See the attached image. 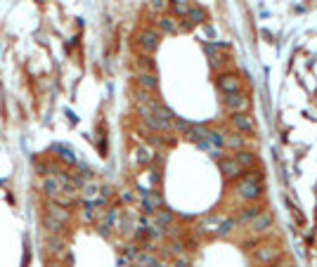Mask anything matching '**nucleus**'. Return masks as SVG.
Masks as SVG:
<instances>
[{"label":"nucleus","instance_id":"32","mask_svg":"<svg viewBox=\"0 0 317 267\" xmlns=\"http://www.w3.org/2000/svg\"><path fill=\"white\" fill-rule=\"evenodd\" d=\"M166 253H170V255L180 258V255H185V246L180 244V241H170V244L166 246Z\"/></svg>","mask_w":317,"mask_h":267},{"label":"nucleus","instance_id":"12","mask_svg":"<svg viewBox=\"0 0 317 267\" xmlns=\"http://www.w3.org/2000/svg\"><path fill=\"white\" fill-rule=\"evenodd\" d=\"M38 189L45 194L47 199H54L59 192H62V185L54 180L52 175H45V177H40V182H38Z\"/></svg>","mask_w":317,"mask_h":267},{"label":"nucleus","instance_id":"27","mask_svg":"<svg viewBox=\"0 0 317 267\" xmlns=\"http://www.w3.org/2000/svg\"><path fill=\"white\" fill-rule=\"evenodd\" d=\"M43 227L47 229V234H62V232H64V227H67V225H62V222L52 220L50 215H43Z\"/></svg>","mask_w":317,"mask_h":267},{"label":"nucleus","instance_id":"7","mask_svg":"<svg viewBox=\"0 0 317 267\" xmlns=\"http://www.w3.org/2000/svg\"><path fill=\"white\" fill-rule=\"evenodd\" d=\"M230 123H232V128L239 135H248L256 130L253 118L248 116V114H230Z\"/></svg>","mask_w":317,"mask_h":267},{"label":"nucleus","instance_id":"18","mask_svg":"<svg viewBox=\"0 0 317 267\" xmlns=\"http://www.w3.org/2000/svg\"><path fill=\"white\" fill-rule=\"evenodd\" d=\"M261 211H263V208H261L258 204H248V206H244V208L239 211V215H237V222H241V225H248V222L253 220V218H256V215H258Z\"/></svg>","mask_w":317,"mask_h":267},{"label":"nucleus","instance_id":"5","mask_svg":"<svg viewBox=\"0 0 317 267\" xmlns=\"http://www.w3.org/2000/svg\"><path fill=\"white\" fill-rule=\"evenodd\" d=\"M218 87L223 95H232V93H239L241 90V78L234 73V71H223L218 76Z\"/></svg>","mask_w":317,"mask_h":267},{"label":"nucleus","instance_id":"34","mask_svg":"<svg viewBox=\"0 0 317 267\" xmlns=\"http://www.w3.org/2000/svg\"><path fill=\"white\" fill-rule=\"evenodd\" d=\"M140 253V248L135 244H131V246H125V251H123V258L128 260V262H133V260H135V255H138Z\"/></svg>","mask_w":317,"mask_h":267},{"label":"nucleus","instance_id":"31","mask_svg":"<svg viewBox=\"0 0 317 267\" xmlns=\"http://www.w3.org/2000/svg\"><path fill=\"white\" fill-rule=\"evenodd\" d=\"M206 142H209L213 149H220V147H223V133H218V130H206Z\"/></svg>","mask_w":317,"mask_h":267},{"label":"nucleus","instance_id":"20","mask_svg":"<svg viewBox=\"0 0 317 267\" xmlns=\"http://www.w3.org/2000/svg\"><path fill=\"white\" fill-rule=\"evenodd\" d=\"M185 19H187V22H185V26H182V29H192V26H197V24L206 22V12H204L201 8H194V5H192V10L187 12Z\"/></svg>","mask_w":317,"mask_h":267},{"label":"nucleus","instance_id":"17","mask_svg":"<svg viewBox=\"0 0 317 267\" xmlns=\"http://www.w3.org/2000/svg\"><path fill=\"white\" fill-rule=\"evenodd\" d=\"M168 10H170V17H187V12L192 10V3L189 0H170L168 3Z\"/></svg>","mask_w":317,"mask_h":267},{"label":"nucleus","instance_id":"25","mask_svg":"<svg viewBox=\"0 0 317 267\" xmlns=\"http://www.w3.org/2000/svg\"><path fill=\"white\" fill-rule=\"evenodd\" d=\"M154 262H156V258L152 255V251H140L138 255H135V260H133L135 267H152Z\"/></svg>","mask_w":317,"mask_h":267},{"label":"nucleus","instance_id":"3","mask_svg":"<svg viewBox=\"0 0 317 267\" xmlns=\"http://www.w3.org/2000/svg\"><path fill=\"white\" fill-rule=\"evenodd\" d=\"M159 43H161V33L156 29H140L135 33V45H138V50L142 55H152L159 47Z\"/></svg>","mask_w":317,"mask_h":267},{"label":"nucleus","instance_id":"30","mask_svg":"<svg viewBox=\"0 0 317 267\" xmlns=\"http://www.w3.org/2000/svg\"><path fill=\"white\" fill-rule=\"evenodd\" d=\"M189 126H192V123L180 116H173V121H170V130H175V133H180V135H185L187 130H189Z\"/></svg>","mask_w":317,"mask_h":267},{"label":"nucleus","instance_id":"38","mask_svg":"<svg viewBox=\"0 0 317 267\" xmlns=\"http://www.w3.org/2000/svg\"><path fill=\"white\" fill-rule=\"evenodd\" d=\"M152 267H170V265H166V262H159V260H156V262H154Z\"/></svg>","mask_w":317,"mask_h":267},{"label":"nucleus","instance_id":"33","mask_svg":"<svg viewBox=\"0 0 317 267\" xmlns=\"http://www.w3.org/2000/svg\"><path fill=\"white\" fill-rule=\"evenodd\" d=\"M133 100H135V104H145V102H149L152 97H149V93H145V90L135 87V90H133Z\"/></svg>","mask_w":317,"mask_h":267},{"label":"nucleus","instance_id":"37","mask_svg":"<svg viewBox=\"0 0 317 267\" xmlns=\"http://www.w3.org/2000/svg\"><path fill=\"white\" fill-rule=\"evenodd\" d=\"M170 267H189V260H187L185 255H180V258H175V262Z\"/></svg>","mask_w":317,"mask_h":267},{"label":"nucleus","instance_id":"6","mask_svg":"<svg viewBox=\"0 0 317 267\" xmlns=\"http://www.w3.org/2000/svg\"><path fill=\"white\" fill-rule=\"evenodd\" d=\"M272 225H275V220H272V215L268 211H261L258 215H256L253 220L248 222V229L253 232V234H265V232H270Z\"/></svg>","mask_w":317,"mask_h":267},{"label":"nucleus","instance_id":"10","mask_svg":"<svg viewBox=\"0 0 317 267\" xmlns=\"http://www.w3.org/2000/svg\"><path fill=\"white\" fill-rule=\"evenodd\" d=\"M218 165H220V173H223L227 180H232V177L237 180V177H241V173H244V170L239 168V163H237L232 156H223Z\"/></svg>","mask_w":317,"mask_h":267},{"label":"nucleus","instance_id":"13","mask_svg":"<svg viewBox=\"0 0 317 267\" xmlns=\"http://www.w3.org/2000/svg\"><path fill=\"white\" fill-rule=\"evenodd\" d=\"M142 123L149 128V133H168L170 130V121H163V118H159L156 114L145 116L142 118Z\"/></svg>","mask_w":317,"mask_h":267},{"label":"nucleus","instance_id":"16","mask_svg":"<svg viewBox=\"0 0 317 267\" xmlns=\"http://www.w3.org/2000/svg\"><path fill=\"white\" fill-rule=\"evenodd\" d=\"M232 158L239 163V168L244 170V168H251V165L258 161V156H256L253 151H248V149H239V151H234L232 154Z\"/></svg>","mask_w":317,"mask_h":267},{"label":"nucleus","instance_id":"29","mask_svg":"<svg viewBox=\"0 0 317 267\" xmlns=\"http://www.w3.org/2000/svg\"><path fill=\"white\" fill-rule=\"evenodd\" d=\"M152 158H154V151L149 149V147H138V149H135V161H138L140 165H147Z\"/></svg>","mask_w":317,"mask_h":267},{"label":"nucleus","instance_id":"2","mask_svg":"<svg viewBox=\"0 0 317 267\" xmlns=\"http://www.w3.org/2000/svg\"><path fill=\"white\" fill-rule=\"evenodd\" d=\"M253 258L261 265H272V262H277L282 258V246L277 241H272V239H263V241H258L253 246Z\"/></svg>","mask_w":317,"mask_h":267},{"label":"nucleus","instance_id":"9","mask_svg":"<svg viewBox=\"0 0 317 267\" xmlns=\"http://www.w3.org/2000/svg\"><path fill=\"white\" fill-rule=\"evenodd\" d=\"M45 215H50L52 220L62 222V225H67V222L71 220V213L67 211V208H62V206H57L52 199H47L45 201Z\"/></svg>","mask_w":317,"mask_h":267},{"label":"nucleus","instance_id":"15","mask_svg":"<svg viewBox=\"0 0 317 267\" xmlns=\"http://www.w3.org/2000/svg\"><path fill=\"white\" fill-rule=\"evenodd\" d=\"M223 147L232 151H239L244 149V137H241L237 130H230V133H223Z\"/></svg>","mask_w":317,"mask_h":267},{"label":"nucleus","instance_id":"4","mask_svg":"<svg viewBox=\"0 0 317 267\" xmlns=\"http://www.w3.org/2000/svg\"><path fill=\"white\" fill-rule=\"evenodd\" d=\"M223 104L230 114H246L248 111V97L241 93V90L239 93H232V95H225Z\"/></svg>","mask_w":317,"mask_h":267},{"label":"nucleus","instance_id":"8","mask_svg":"<svg viewBox=\"0 0 317 267\" xmlns=\"http://www.w3.org/2000/svg\"><path fill=\"white\" fill-rule=\"evenodd\" d=\"M161 194H156V192H147V194H142L140 197V206H142V213L145 215H154L159 208H161Z\"/></svg>","mask_w":317,"mask_h":267},{"label":"nucleus","instance_id":"22","mask_svg":"<svg viewBox=\"0 0 317 267\" xmlns=\"http://www.w3.org/2000/svg\"><path fill=\"white\" fill-rule=\"evenodd\" d=\"M133 64H135L138 73H147V71H154V59H152V55H138L135 59H133Z\"/></svg>","mask_w":317,"mask_h":267},{"label":"nucleus","instance_id":"14","mask_svg":"<svg viewBox=\"0 0 317 267\" xmlns=\"http://www.w3.org/2000/svg\"><path fill=\"white\" fill-rule=\"evenodd\" d=\"M156 29H159V33H178L180 31V24H178L175 17L161 15V17H156Z\"/></svg>","mask_w":317,"mask_h":267},{"label":"nucleus","instance_id":"11","mask_svg":"<svg viewBox=\"0 0 317 267\" xmlns=\"http://www.w3.org/2000/svg\"><path fill=\"white\" fill-rule=\"evenodd\" d=\"M135 87H140V90H145V93H152V90H156V85H159V78H156L154 71H147V73H135Z\"/></svg>","mask_w":317,"mask_h":267},{"label":"nucleus","instance_id":"21","mask_svg":"<svg viewBox=\"0 0 317 267\" xmlns=\"http://www.w3.org/2000/svg\"><path fill=\"white\" fill-rule=\"evenodd\" d=\"M97 197H100V185L88 180L83 187H81V199H83V201H95Z\"/></svg>","mask_w":317,"mask_h":267},{"label":"nucleus","instance_id":"28","mask_svg":"<svg viewBox=\"0 0 317 267\" xmlns=\"http://www.w3.org/2000/svg\"><path fill=\"white\" fill-rule=\"evenodd\" d=\"M152 218H154V222H156V225H161V227L166 229V227L170 225V222H173V213H170V211H166V208H159V211H156L154 215H152Z\"/></svg>","mask_w":317,"mask_h":267},{"label":"nucleus","instance_id":"1","mask_svg":"<svg viewBox=\"0 0 317 267\" xmlns=\"http://www.w3.org/2000/svg\"><path fill=\"white\" fill-rule=\"evenodd\" d=\"M234 192L241 201L246 204H253L258 199L263 197V182H261V175H253V173H246L244 177H237L234 180Z\"/></svg>","mask_w":317,"mask_h":267},{"label":"nucleus","instance_id":"26","mask_svg":"<svg viewBox=\"0 0 317 267\" xmlns=\"http://www.w3.org/2000/svg\"><path fill=\"white\" fill-rule=\"evenodd\" d=\"M54 151H57V156L62 158L64 163H69V165H76V163H78V158L74 156V151H71L69 147H64V144H57V147H54Z\"/></svg>","mask_w":317,"mask_h":267},{"label":"nucleus","instance_id":"36","mask_svg":"<svg viewBox=\"0 0 317 267\" xmlns=\"http://www.w3.org/2000/svg\"><path fill=\"white\" fill-rule=\"evenodd\" d=\"M133 192L131 189H123V192H121V201H123V204H133Z\"/></svg>","mask_w":317,"mask_h":267},{"label":"nucleus","instance_id":"35","mask_svg":"<svg viewBox=\"0 0 317 267\" xmlns=\"http://www.w3.org/2000/svg\"><path fill=\"white\" fill-rule=\"evenodd\" d=\"M166 8H168L166 0H149V10H152V12H163Z\"/></svg>","mask_w":317,"mask_h":267},{"label":"nucleus","instance_id":"23","mask_svg":"<svg viewBox=\"0 0 317 267\" xmlns=\"http://www.w3.org/2000/svg\"><path fill=\"white\" fill-rule=\"evenodd\" d=\"M234 227H237V220H234V218H230V215H223V218H220V225H218V229H216V236L232 234Z\"/></svg>","mask_w":317,"mask_h":267},{"label":"nucleus","instance_id":"19","mask_svg":"<svg viewBox=\"0 0 317 267\" xmlns=\"http://www.w3.org/2000/svg\"><path fill=\"white\" fill-rule=\"evenodd\" d=\"M45 246L52 255H59V253H64V248H67V241L62 239V234H50L45 239Z\"/></svg>","mask_w":317,"mask_h":267},{"label":"nucleus","instance_id":"24","mask_svg":"<svg viewBox=\"0 0 317 267\" xmlns=\"http://www.w3.org/2000/svg\"><path fill=\"white\" fill-rule=\"evenodd\" d=\"M206 130H209L206 126H197V123H192L189 130L185 133V137L189 142H201V140H206Z\"/></svg>","mask_w":317,"mask_h":267}]
</instances>
